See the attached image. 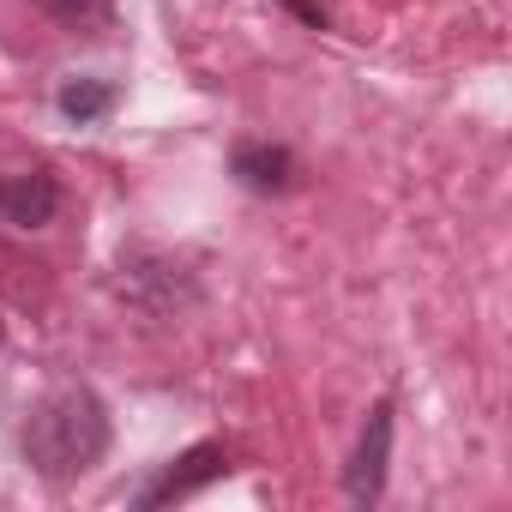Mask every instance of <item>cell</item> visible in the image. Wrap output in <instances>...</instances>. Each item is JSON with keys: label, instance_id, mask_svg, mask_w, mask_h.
<instances>
[{"label": "cell", "instance_id": "30bf717a", "mask_svg": "<svg viewBox=\"0 0 512 512\" xmlns=\"http://www.w3.org/2000/svg\"><path fill=\"white\" fill-rule=\"evenodd\" d=\"M0 350H7V326H0Z\"/></svg>", "mask_w": 512, "mask_h": 512}, {"label": "cell", "instance_id": "7a4b0ae2", "mask_svg": "<svg viewBox=\"0 0 512 512\" xmlns=\"http://www.w3.org/2000/svg\"><path fill=\"white\" fill-rule=\"evenodd\" d=\"M121 296L151 320H175L181 308L199 302V284H193L187 266L163 260V253H127L121 260Z\"/></svg>", "mask_w": 512, "mask_h": 512}, {"label": "cell", "instance_id": "6da1fadb", "mask_svg": "<svg viewBox=\"0 0 512 512\" xmlns=\"http://www.w3.org/2000/svg\"><path fill=\"white\" fill-rule=\"evenodd\" d=\"M19 452L37 476L49 482H73L85 476L103 452H109V404L91 392V386H61L49 392L25 428H19Z\"/></svg>", "mask_w": 512, "mask_h": 512}, {"label": "cell", "instance_id": "3957f363", "mask_svg": "<svg viewBox=\"0 0 512 512\" xmlns=\"http://www.w3.org/2000/svg\"><path fill=\"white\" fill-rule=\"evenodd\" d=\"M386 470H392V398H374V410L356 434V452L344 464V500L374 506L386 494Z\"/></svg>", "mask_w": 512, "mask_h": 512}, {"label": "cell", "instance_id": "9c48e42d", "mask_svg": "<svg viewBox=\"0 0 512 512\" xmlns=\"http://www.w3.org/2000/svg\"><path fill=\"white\" fill-rule=\"evenodd\" d=\"M278 7H284L296 25H308V31H332V19H326V7H320V0H278Z\"/></svg>", "mask_w": 512, "mask_h": 512}, {"label": "cell", "instance_id": "52a82bcc", "mask_svg": "<svg viewBox=\"0 0 512 512\" xmlns=\"http://www.w3.org/2000/svg\"><path fill=\"white\" fill-rule=\"evenodd\" d=\"M115 103H121V91H115L109 79H67V85L55 91V109H61L73 127H97Z\"/></svg>", "mask_w": 512, "mask_h": 512}, {"label": "cell", "instance_id": "8992f818", "mask_svg": "<svg viewBox=\"0 0 512 512\" xmlns=\"http://www.w3.org/2000/svg\"><path fill=\"white\" fill-rule=\"evenodd\" d=\"M61 211V181L49 169H25V175H0V223L19 229H43Z\"/></svg>", "mask_w": 512, "mask_h": 512}, {"label": "cell", "instance_id": "ba28073f", "mask_svg": "<svg viewBox=\"0 0 512 512\" xmlns=\"http://www.w3.org/2000/svg\"><path fill=\"white\" fill-rule=\"evenodd\" d=\"M43 19H55L61 31H103L115 19V0H31Z\"/></svg>", "mask_w": 512, "mask_h": 512}, {"label": "cell", "instance_id": "277c9868", "mask_svg": "<svg viewBox=\"0 0 512 512\" xmlns=\"http://www.w3.org/2000/svg\"><path fill=\"white\" fill-rule=\"evenodd\" d=\"M217 476H229V452H223V440H199V446H187L181 458H169L145 488H133V506H169V500H187V494L211 488Z\"/></svg>", "mask_w": 512, "mask_h": 512}, {"label": "cell", "instance_id": "5b68a950", "mask_svg": "<svg viewBox=\"0 0 512 512\" xmlns=\"http://www.w3.org/2000/svg\"><path fill=\"white\" fill-rule=\"evenodd\" d=\"M229 175H235V187L260 193V199H284V193L302 187L296 151H290V145H272V139H241V145L229 151Z\"/></svg>", "mask_w": 512, "mask_h": 512}]
</instances>
